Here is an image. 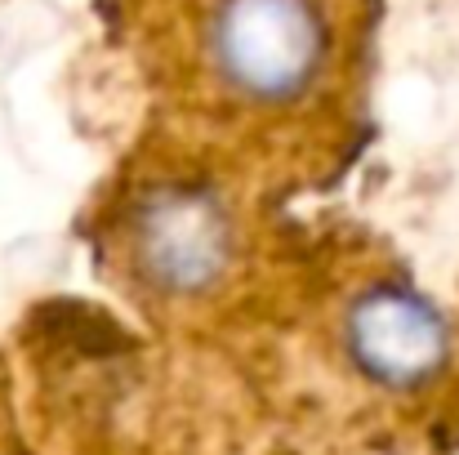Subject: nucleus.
I'll return each mask as SVG.
<instances>
[{
	"label": "nucleus",
	"instance_id": "obj_1",
	"mask_svg": "<svg viewBox=\"0 0 459 455\" xmlns=\"http://www.w3.org/2000/svg\"><path fill=\"white\" fill-rule=\"evenodd\" d=\"M174 22L214 121L273 135L343 103L348 0H174Z\"/></svg>",
	"mask_w": 459,
	"mask_h": 455
},
{
	"label": "nucleus",
	"instance_id": "obj_2",
	"mask_svg": "<svg viewBox=\"0 0 459 455\" xmlns=\"http://www.w3.org/2000/svg\"><path fill=\"white\" fill-rule=\"evenodd\" d=\"M130 273L169 300L214 291L237 268V214L214 183L165 174L148 183L121 228Z\"/></svg>",
	"mask_w": 459,
	"mask_h": 455
},
{
	"label": "nucleus",
	"instance_id": "obj_3",
	"mask_svg": "<svg viewBox=\"0 0 459 455\" xmlns=\"http://www.w3.org/2000/svg\"><path fill=\"white\" fill-rule=\"evenodd\" d=\"M343 344L352 362L384 389H420L451 357V330L442 312L393 282H379L348 303Z\"/></svg>",
	"mask_w": 459,
	"mask_h": 455
}]
</instances>
